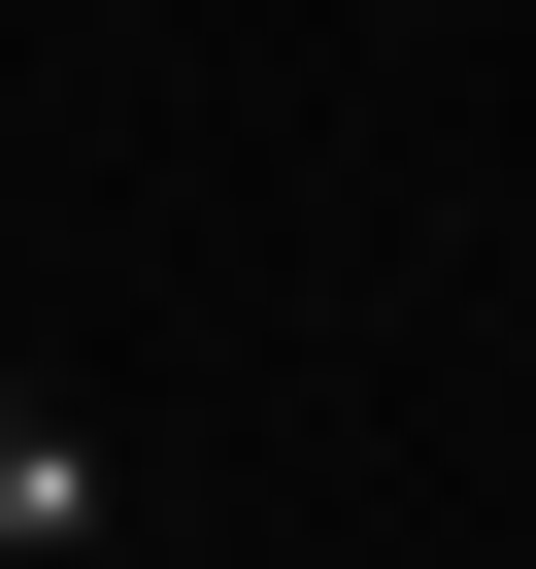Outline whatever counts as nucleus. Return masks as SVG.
Instances as JSON below:
<instances>
[{
  "label": "nucleus",
  "mask_w": 536,
  "mask_h": 569,
  "mask_svg": "<svg viewBox=\"0 0 536 569\" xmlns=\"http://www.w3.org/2000/svg\"><path fill=\"white\" fill-rule=\"evenodd\" d=\"M0 402H34V369H0Z\"/></svg>",
  "instance_id": "obj_2"
},
{
  "label": "nucleus",
  "mask_w": 536,
  "mask_h": 569,
  "mask_svg": "<svg viewBox=\"0 0 536 569\" xmlns=\"http://www.w3.org/2000/svg\"><path fill=\"white\" fill-rule=\"evenodd\" d=\"M68 536H101V436H68V402H0V569H68Z\"/></svg>",
  "instance_id": "obj_1"
}]
</instances>
